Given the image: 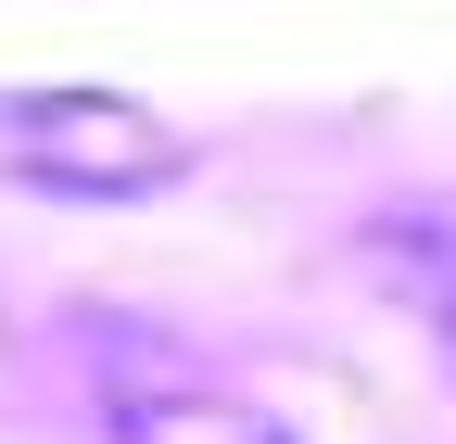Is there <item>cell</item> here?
<instances>
[{"instance_id": "obj_1", "label": "cell", "mask_w": 456, "mask_h": 444, "mask_svg": "<svg viewBox=\"0 0 456 444\" xmlns=\"http://www.w3.org/2000/svg\"><path fill=\"white\" fill-rule=\"evenodd\" d=\"M0 165L38 191H89V203H127V191H165L191 165V140L152 115V102H114V89H26L0 115Z\"/></svg>"}, {"instance_id": "obj_2", "label": "cell", "mask_w": 456, "mask_h": 444, "mask_svg": "<svg viewBox=\"0 0 456 444\" xmlns=\"http://www.w3.org/2000/svg\"><path fill=\"white\" fill-rule=\"evenodd\" d=\"M228 444H292V432H266V419H228Z\"/></svg>"}, {"instance_id": "obj_3", "label": "cell", "mask_w": 456, "mask_h": 444, "mask_svg": "<svg viewBox=\"0 0 456 444\" xmlns=\"http://www.w3.org/2000/svg\"><path fill=\"white\" fill-rule=\"evenodd\" d=\"M444 356H456V305H444Z\"/></svg>"}]
</instances>
